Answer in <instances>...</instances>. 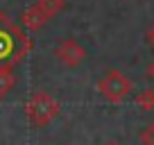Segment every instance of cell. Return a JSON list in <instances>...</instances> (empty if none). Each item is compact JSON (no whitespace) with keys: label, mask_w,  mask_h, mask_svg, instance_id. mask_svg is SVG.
I'll return each instance as SVG.
<instances>
[{"label":"cell","mask_w":154,"mask_h":145,"mask_svg":"<svg viewBox=\"0 0 154 145\" xmlns=\"http://www.w3.org/2000/svg\"><path fill=\"white\" fill-rule=\"evenodd\" d=\"M143 143L145 145H154V122L143 131Z\"/></svg>","instance_id":"ba28073f"},{"label":"cell","mask_w":154,"mask_h":145,"mask_svg":"<svg viewBox=\"0 0 154 145\" xmlns=\"http://www.w3.org/2000/svg\"><path fill=\"white\" fill-rule=\"evenodd\" d=\"M97 91L111 102H120L129 95L131 91V82L122 75L120 70H109L104 77L97 82Z\"/></svg>","instance_id":"7a4b0ae2"},{"label":"cell","mask_w":154,"mask_h":145,"mask_svg":"<svg viewBox=\"0 0 154 145\" xmlns=\"http://www.w3.org/2000/svg\"><path fill=\"white\" fill-rule=\"evenodd\" d=\"M136 102H138L140 106H147V109H152V106H154V91H143L138 97H136Z\"/></svg>","instance_id":"52a82bcc"},{"label":"cell","mask_w":154,"mask_h":145,"mask_svg":"<svg viewBox=\"0 0 154 145\" xmlns=\"http://www.w3.org/2000/svg\"><path fill=\"white\" fill-rule=\"evenodd\" d=\"M36 5L41 7L45 14H48V18H52V16H54V14H57V11L63 7V0H38Z\"/></svg>","instance_id":"8992f818"},{"label":"cell","mask_w":154,"mask_h":145,"mask_svg":"<svg viewBox=\"0 0 154 145\" xmlns=\"http://www.w3.org/2000/svg\"><path fill=\"white\" fill-rule=\"evenodd\" d=\"M25 109H27V118L38 127L48 125V122L52 120V118H57V113H59V104L54 102V97L48 95L45 91L34 93Z\"/></svg>","instance_id":"6da1fadb"},{"label":"cell","mask_w":154,"mask_h":145,"mask_svg":"<svg viewBox=\"0 0 154 145\" xmlns=\"http://www.w3.org/2000/svg\"><path fill=\"white\" fill-rule=\"evenodd\" d=\"M106 145H118V143H106Z\"/></svg>","instance_id":"30bf717a"},{"label":"cell","mask_w":154,"mask_h":145,"mask_svg":"<svg viewBox=\"0 0 154 145\" xmlns=\"http://www.w3.org/2000/svg\"><path fill=\"white\" fill-rule=\"evenodd\" d=\"M149 41H152V43H154V27L149 29Z\"/></svg>","instance_id":"9c48e42d"},{"label":"cell","mask_w":154,"mask_h":145,"mask_svg":"<svg viewBox=\"0 0 154 145\" xmlns=\"http://www.w3.org/2000/svg\"><path fill=\"white\" fill-rule=\"evenodd\" d=\"M54 57H57L59 63H63L68 68H75L86 59V50L77 43L75 39H63L57 45V50H54Z\"/></svg>","instance_id":"3957f363"},{"label":"cell","mask_w":154,"mask_h":145,"mask_svg":"<svg viewBox=\"0 0 154 145\" xmlns=\"http://www.w3.org/2000/svg\"><path fill=\"white\" fill-rule=\"evenodd\" d=\"M16 86V75L11 68L7 66H0V97H5L11 88Z\"/></svg>","instance_id":"5b68a950"},{"label":"cell","mask_w":154,"mask_h":145,"mask_svg":"<svg viewBox=\"0 0 154 145\" xmlns=\"http://www.w3.org/2000/svg\"><path fill=\"white\" fill-rule=\"evenodd\" d=\"M23 20H25V25H27L29 29H38L45 20H48V14H45L38 5H34V7H29V9L23 14Z\"/></svg>","instance_id":"277c9868"}]
</instances>
